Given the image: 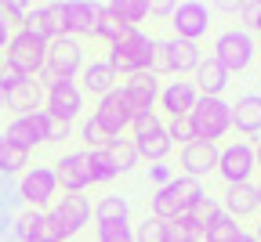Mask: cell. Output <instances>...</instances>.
<instances>
[{
	"mask_svg": "<svg viewBox=\"0 0 261 242\" xmlns=\"http://www.w3.org/2000/svg\"><path fill=\"white\" fill-rule=\"evenodd\" d=\"M189 130H192V141H211L218 145V137H225L232 130V105L225 98H203L196 101V109L185 116Z\"/></svg>",
	"mask_w": 261,
	"mask_h": 242,
	"instance_id": "obj_1",
	"label": "cell"
},
{
	"mask_svg": "<svg viewBox=\"0 0 261 242\" xmlns=\"http://www.w3.org/2000/svg\"><path fill=\"white\" fill-rule=\"evenodd\" d=\"M203 195H207V192H203V185L196 181V177H174L171 185L156 188L149 210H152L156 221H174V217H185Z\"/></svg>",
	"mask_w": 261,
	"mask_h": 242,
	"instance_id": "obj_2",
	"label": "cell"
},
{
	"mask_svg": "<svg viewBox=\"0 0 261 242\" xmlns=\"http://www.w3.org/2000/svg\"><path fill=\"white\" fill-rule=\"evenodd\" d=\"M76 73H84V51L73 37H62L47 44V65L37 73V83L47 90L62 80H76Z\"/></svg>",
	"mask_w": 261,
	"mask_h": 242,
	"instance_id": "obj_3",
	"label": "cell"
},
{
	"mask_svg": "<svg viewBox=\"0 0 261 242\" xmlns=\"http://www.w3.org/2000/svg\"><path fill=\"white\" fill-rule=\"evenodd\" d=\"M152 37L142 29H130L120 44L109 47V65L116 76H135V73H149V58H152Z\"/></svg>",
	"mask_w": 261,
	"mask_h": 242,
	"instance_id": "obj_4",
	"label": "cell"
},
{
	"mask_svg": "<svg viewBox=\"0 0 261 242\" xmlns=\"http://www.w3.org/2000/svg\"><path fill=\"white\" fill-rule=\"evenodd\" d=\"M130 130H135V152H138V159H149V163H163L167 159V152L174 148V141H171V134H167V127L160 123V116L156 112H149V116H138L135 123H130Z\"/></svg>",
	"mask_w": 261,
	"mask_h": 242,
	"instance_id": "obj_5",
	"label": "cell"
},
{
	"mask_svg": "<svg viewBox=\"0 0 261 242\" xmlns=\"http://www.w3.org/2000/svg\"><path fill=\"white\" fill-rule=\"evenodd\" d=\"M15 195H18V202L29 206V210H44L51 199H58V177H55V166H29L25 174L18 177Z\"/></svg>",
	"mask_w": 261,
	"mask_h": 242,
	"instance_id": "obj_6",
	"label": "cell"
},
{
	"mask_svg": "<svg viewBox=\"0 0 261 242\" xmlns=\"http://www.w3.org/2000/svg\"><path fill=\"white\" fill-rule=\"evenodd\" d=\"M4 62L15 65V69H22L25 76H37L40 69L47 65V44L40 37H33V33L18 29V33H11V44L4 51Z\"/></svg>",
	"mask_w": 261,
	"mask_h": 242,
	"instance_id": "obj_7",
	"label": "cell"
},
{
	"mask_svg": "<svg viewBox=\"0 0 261 242\" xmlns=\"http://www.w3.org/2000/svg\"><path fill=\"white\" fill-rule=\"evenodd\" d=\"M214 58L228 69V73H243L254 62V37L247 29H225L214 40Z\"/></svg>",
	"mask_w": 261,
	"mask_h": 242,
	"instance_id": "obj_8",
	"label": "cell"
},
{
	"mask_svg": "<svg viewBox=\"0 0 261 242\" xmlns=\"http://www.w3.org/2000/svg\"><path fill=\"white\" fill-rule=\"evenodd\" d=\"M91 119L102 127L109 137H120L130 123H135V112H130V101H127L123 87L109 90L106 98H98V109H94V116H91Z\"/></svg>",
	"mask_w": 261,
	"mask_h": 242,
	"instance_id": "obj_9",
	"label": "cell"
},
{
	"mask_svg": "<svg viewBox=\"0 0 261 242\" xmlns=\"http://www.w3.org/2000/svg\"><path fill=\"white\" fill-rule=\"evenodd\" d=\"M174 25V40H189V44H200L211 29V8L200 4V0H181L171 15Z\"/></svg>",
	"mask_w": 261,
	"mask_h": 242,
	"instance_id": "obj_10",
	"label": "cell"
},
{
	"mask_svg": "<svg viewBox=\"0 0 261 242\" xmlns=\"http://www.w3.org/2000/svg\"><path fill=\"white\" fill-rule=\"evenodd\" d=\"M254 170H257V159H254V145L250 141H232V145L221 148L218 174L225 177V185H247Z\"/></svg>",
	"mask_w": 261,
	"mask_h": 242,
	"instance_id": "obj_11",
	"label": "cell"
},
{
	"mask_svg": "<svg viewBox=\"0 0 261 242\" xmlns=\"http://www.w3.org/2000/svg\"><path fill=\"white\" fill-rule=\"evenodd\" d=\"M80 109H84V90H80L76 80H62V83H55V87L44 90V112H51V116H58L65 123H73L80 116Z\"/></svg>",
	"mask_w": 261,
	"mask_h": 242,
	"instance_id": "obj_12",
	"label": "cell"
},
{
	"mask_svg": "<svg viewBox=\"0 0 261 242\" xmlns=\"http://www.w3.org/2000/svg\"><path fill=\"white\" fill-rule=\"evenodd\" d=\"M123 94H127V101H130L135 119H138V116H149V112L156 109V101H160V80H156L152 73H135V76H127Z\"/></svg>",
	"mask_w": 261,
	"mask_h": 242,
	"instance_id": "obj_13",
	"label": "cell"
},
{
	"mask_svg": "<svg viewBox=\"0 0 261 242\" xmlns=\"http://www.w3.org/2000/svg\"><path fill=\"white\" fill-rule=\"evenodd\" d=\"M4 141L22 148V152H33L37 145H44V112H33V116H15L4 130Z\"/></svg>",
	"mask_w": 261,
	"mask_h": 242,
	"instance_id": "obj_14",
	"label": "cell"
},
{
	"mask_svg": "<svg viewBox=\"0 0 261 242\" xmlns=\"http://www.w3.org/2000/svg\"><path fill=\"white\" fill-rule=\"evenodd\" d=\"M55 177H58V188L65 192H84L91 188V159L87 152H69L55 163Z\"/></svg>",
	"mask_w": 261,
	"mask_h": 242,
	"instance_id": "obj_15",
	"label": "cell"
},
{
	"mask_svg": "<svg viewBox=\"0 0 261 242\" xmlns=\"http://www.w3.org/2000/svg\"><path fill=\"white\" fill-rule=\"evenodd\" d=\"M196 101H200V90L192 80H171L167 87H160V105L167 109L171 119H185L196 109Z\"/></svg>",
	"mask_w": 261,
	"mask_h": 242,
	"instance_id": "obj_16",
	"label": "cell"
},
{
	"mask_svg": "<svg viewBox=\"0 0 261 242\" xmlns=\"http://www.w3.org/2000/svg\"><path fill=\"white\" fill-rule=\"evenodd\" d=\"M98 8L102 4H87V0H65L62 4V22H65V37H94L98 29Z\"/></svg>",
	"mask_w": 261,
	"mask_h": 242,
	"instance_id": "obj_17",
	"label": "cell"
},
{
	"mask_svg": "<svg viewBox=\"0 0 261 242\" xmlns=\"http://www.w3.org/2000/svg\"><path fill=\"white\" fill-rule=\"evenodd\" d=\"M51 214L58 217V224L65 228V235H76L91 221V199L80 195V192H65V195H58V202H55Z\"/></svg>",
	"mask_w": 261,
	"mask_h": 242,
	"instance_id": "obj_18",
	"label": "cell"
},
{
	"mask_svg": "<svg viewBox=\"0 0 261 242\" xmlns=\"http://www.w3.org/2000/svg\"><path fill=\"white\" fill-rule=\"evenodd\" d=\"M218 156H221V148L218 145H211V141H192V145H185L181 148V166H185V177H207L211 170H218Z\"/></svg>",
	"mask_w": 261,
	"mask_h": 242,
	"instance_id": "obj_19",
	"label": "cell"
},
{
	"mask_svg": "<svg viewBox=\"0 0 261 242\" xmlns=\"http://www.w3.org/2000/svg\"><path fill=\"white\" fill-rule=\"evenodd\" d=\"M4 105H8L15 116H33V112H40V105H44V87L37 83V76H29V80H22L15 90L4 94Z\"/></svg>",
	"mask_w": 261,
	"mask_h": 242,
	"instance_id": "obj_20",
	"label": "cell"
},
{
	"mask_svg": "<svg viewBox=\"0 0 261 242\" xmlns=\"http://www.w3.org/2000/svg\"><path fill=\"white\" fill-rule=\"evenodd\" d=\"M228 76H232V73H228V69L211 54V58H203L200 62V69H196V90H200L203 98H221L225 94V87H228Z\"/></svg>",
	"mask_w": 261,
	"mask_h": 242,
	"instance_id": "obj_21",
	"label": "cell"
},
{
	"mask_svg": "<svg viewBox=\"0 0 261 242\" xmlns=\"http://www.w3.org/2000/svg\"><path fill=\"white\" fill-rule=\"evenodd\" d=\"M116 80L120 76L113 73L109 62H91V65H84V73H80V90L84 94H94V98H106L109 90L120 87Z\"/></svg>",
	"mask_w": 261,
	"mask_h": 242,
	"instance_id": "obj_22",
	"label": "cell"
},
{
	"mask_svg": "<svg viewBox=\"0 0 261 242\" xmlns=\"http://www.w3.org/2000/svg\"><path fill=\"white\" fill-rule=\"evenodd\" d=\"M221 210L228 214V217H250L254 210H257V192H254V185L247 181V185H225V192H221Z\"/></svg>",
	"mask_w": 261,
	"mask_h": 242,
	"instance_id": "obj_23",
	"label": "cell"
},
{
	"mask_svg": "<svg viewBox=\"0 0 261 242\" xmlns=\"http://www.w3.org/2000/svg\"><path fill=\"white\" fill-rule=\"evenodd\" d=\"M232 127L240 134H261V94H243L232 105Z\"/></svg>",
	"mask_w": 261,
	"mask_h": 242,
	"instance_id": "obj_24",
	"label": "cell"
},
{
	"mask_svg": "<svg viewBox=\"0 0 261 242\" xmlns=\"http://www.w3.org/2000/svg\"><path fill=\"white\" fill-rule=\"evenodd\" d=\"M127 33H130V25L116 15L113 4H102V8H98V29H94L98 40H106V44L113 47V44H120V40L127 37Z\"/></svg>",
	"mask_w": 261,
	"mask_h": 242,
	"instance_id": "obj_25",
	"label": "cell"
},
{
	"mask_svg": "<svg viewBox=\"0 0 261 242\" xmlns=\"http://www.w3.org/2000/svg\"><path fill=\"white\" fill-rule=\"evenodd\" d=\"M94 221L98 224H130V202L123 195H106L94 202Z\"/></svg>",
	"mask_w": 261,
	"mask_h": 242,
	"instance_id": "obj_26",
	"label": "cell"
},
{
	"mask_svg": "<svg viewBox=\"0 0 261 242\" xmlns=\"http://www.w3.org/2000/svg\"><path fill=\"white\" fill-rule=\"evenodd\" d=\"M171 54H174V73H196L203 62V51L200 44H189V40H171Z\"/></svg>",
	"mask_w": 261,
	"mask_h": 242,
	"instance_id": "obj_27",
	"label": "cell"
},
{
	"mask_svg": "<svg viewBox=\"0 0 261 242\" xmlns=\"http://www.w3.org/2000/svg\"><path fill=\"white\" fill-rule=\"evenodd\" d=\"M247 231H243V224L236 221V217H228V214H221L207 231H203V238L207 242H240Z\"/></svg>",
	"mask_w": 261,
	"mask_h": 242,
	"instance_id": "obj_28",
	"label": "cell"
},
{
	"mask_svg": "<svg viewBox=\"0 0 261 242\" xmlns=\"http://www.w3.org/2000/svg\"><path fill=\"white\" fill-rule=\"evenodd\" d=\"M163 224H167V242H200L203 238V228L196 224L189 214L174 217V221H163Z\"/></svg>",
	"mask_w": 261,
	"mask_h": 242,
	"instance_id": "obj_29",
	"label": "cell"
},
{
	"mask_svg": "<svg viewBox=\"0 0 261 242\" xmlns=\"http://www.w3.org/2000/svg\"><path fill=\"white\" fill-rule=\"evenodd\" d=\"M25 163H29V152L8 145L0 137V177H11V174H25Z\"/></svg>",
	"mask_w": 261,
	"mask_h": 242,
	"instance_id": "obj_30",
	"label": "cell"
},
{
	"mask_svg": "<svg viewBox=\"0 0 261 242\" xmlns=\"http://www.w3.org/2000/svg\"><path fill=\"white\" fill-rule=\"evenodd\" d=\"M87 159H91V185H109V181L120 177V170H116V163L109 159L106 148L102 152H87Z\"/></svg>",
	"mask_w": 261,
	"mask_h": 242,
	"instance_id": "obj_31",
	"label": "cell"
},
{
	"mask_svg": "<svg viewBox=\"0 0 261 242\" xmlns=\"http://www.w3.org/2000/svg\"><path fill=\"white\" fill-rule=\"evenodd\" d=\"M106 152H109V159L116 163L120 174H127V170L138 163V152H135V141H130V137H113Z\"/></svg>",
	"mask_w": 261,
	"mask_h": 242,
	"instance_id": "obj_32",
	"label": "cell"
},
{
	"mask_svg": "<svg viewBox=\"0 0 261 242\" xmlns=\"http://www.w3.org/2000/svg\"><path fill=\"white\" fill-rule=\"evenodd\" d=\"M22 29H25V33H33V37H40L44 44L58 40V37H55V29H51V18H47V4H44V8H33V11L25 15Z\"/></svg>",
	"mask_w": 261,
	"mask_h": 242,
	"instance_id": "obj_33",
	"label": "cell"
},
{
	"mask_svg": "<svg viewBox=\"0 0 261 242\" xmlns=\"http://www.w3.org/2000/svg\"><path fill=\"white\" fill-rule=\"evenodd\" d=\"M113 8L130 29H138V22H145L152 11V4H145V0H113Z\"/></svg>",
	"mask_w": 261,
	"mask_h": 242,
	"instance_id": "obj_34",
	"label": "cell"
},
{
	"mask_svg": "<svg viewBox=\"0 0 261 242\" xmlns=\"http://www.w3.org/2000/svg\"><path fill=\"white\" fill-rule=\"evenodd\" d=\"M221 214H225V210H221V202H218V199H211V195H203V199H200V202H196L192 210H189V217H192L196 224H200L203 231H207V228H211V224H214Z\"/></svg>",
	"mask_w": 261,
	"mask_h": 242,
	"instance_id": "obj_35",
	"label": "cell"
},
{
	"mask_svg": "<svg viewBox=\"0 0 261 242\" xmlns=\"http://www.w3.org/2000/svg\"><path fill=\"white\" fill-rule=\"evenodd\" d=\"M149 73L163 76V73H174V54H171V40H156L152 44V58H149Z\"/></svg>",
	"mask_w": 261,
	"mask_h": 242,
	"instance_id": "obj_36",
	"label": "cell"
},
{
	"mask_svg": "<svg viewBox=\"0 0 261 242\" xmlns=\"http://www.w3.org/2000/svg\"><path fill=\"white\" fill-rule=\"evenodd\" d=\"M135 242H167V224L156 221L152 214L135 228Z\"/></svg>",
	"mask_w": 261,
	"mask_h": 242,
	"instance_id": "obj_37",
	"label": "cell"
},
{
	"mask_svg": "<svg viewBox=\"0 0 261 242\" xmlns=\"http://www.w3.org/2000/svg\"><path fill=\"white\" fill-rule=\"evenodd\" d=\"M80 137L87 141V148H91V152H102V148H109V141H113V137H109L102 127H98L94 119H87V123L80 127Z\"/></svg>",
	"mask_w": 261,
	"mask_h": 242,
	"instance_id": "obj_38",
	"label": "cell"
},
{
	"mask_svg": "<svg viewBox=\"0 0 261 242\" xmlns=\"http://www.w3.org/2000/svg\"><path fill=\"white\" fill-rule=\"evenodd\" d=\"M98 242H135L130 224H98Z\"/></svg>",
	"mask_w": 261,
	"mask_h": 242,
	"instance_id": "obj_39",
	"label": "cell"
},
{
	"mask_svg": "<svg viewBox=\"0 0 261 242\" xmlns=\"http://www.w3.org/2000/svg\"><path fill=\"white\" fill-rule=\"evenodd\" d=\"M40 112H44V109H40ZM69 127H73V123H65V119L44 112V137H47V141H65V137H69Z\"/></svg>",
	"mask_w": 261,
	"mask_h": 242,
	"instance_id": "obj_40",
	"label": "cell"
},
{
	"mask_svg": "<svg viewBox=\"0 0 261 242\" xmlns=\"http://www.w3.org/2000/svg\"><path fill=\"white\" fill-rule=\"evenodd\" d=\"M25 15H29V8L25 4H18V0H0V18H4L8 25H22L25 22Z\"/></svg>",
	"mask_w": 261,
	"mask_h": 242,
	"instance_id": "obj_41",
	"label": "cell"
},
{
	"mask_svg": "<svg viewBox=\"0 0 261 242\" xmlns=\"http://www.w3.org/2000/svg\"><path fill=\"white\" fill-rule=\"evenodd\" d=\"M22 80H29V76L22 73V69H15V65H8V62H4V65H0V94H8V90H15V87H18Z\"/></svg>",
	"mask_w": 261,
	"mask_h": 242,
	"instance_id": "obj_42",
	"label": "cell"
},
{
	"mask_svg": "<svg viewBox=\"0 0 261 242\" xmlns=\"http://www.w3.org/2000/svg\"><path fill=\"white\" fill-rule=\"evenodd\" d=\"M163 127H167L171 141H178L181 148H185V145H192V130H189V119H171V123H163Z\"/></svg>",
	"mask_w": 261,
	"mask_h": 242,
	"instance_id": "obj_43",
	"label": "cell"
},
{
	"mask_svg": "<svg viewBox=\"0 0 261 242\" xmlns=\"http://www.w3.org/2000/svg\"><path fill=\"white\" fill-rule=\"evenodd\" d=\"M149 181H152L156 188L171 185V181H174V177H171V166H163V163H152V166H149Z\"/></svg>",
	"mask_w": 261,
	"mask_h": 242,
	"instance_id": "obj_44",
	"label": "cell"
},
{
	"mask_svg": "<svg viewBox=\"0 0 261 242\" xmlns=\"http://www.w3.org/2000/svg\"><path fill=\"white\" fill-rule=\"evenodd\" d=\"M240 15H243V22H247V33L257 25V15H261V4L257 0H247V4H240Z\"/></svg>",
	"mask_w": 261,
	"mask_h": 242,
	"instance_id": "obj_45",
	"label": "cell"
},
{
	"mask_svg": "<svg viewBox=\"0 0 261 242\" xmlns=\"http://www.w3.org/2000/svg\"><path fill=\"white\" fill-rule=\"evenodd\" d=\"M47 18H51V29H55V37L62 40V37H65V22H62V4H47Z\"/></svg>",
	"mask_w": 261,
	"mask_h": 242,
	"instance_id": "obj_46",
	"label": "cell"
},
{
	"mask_svg": "<svg viewBox=\"0 0 261 242\" xmlns=\"http://www.w3.org/2000/svg\"><path fill=\"white\" fill-rule=\"evenodd\" d=\"M11 33H15V29H11V25H8L4 18H0V54L8 51V44H11Z\"/></svg>",
	"mask_w": 261,
	"mask_h": 242,
	"instance_id": "obj_47",
	"label": "cell"
},
{
	"mask_svg": "<svg viewBox=\"0 0 261 242\" xmlns=\"http://www.w3.org/2000/svg\"><path fill=\"white\" fill-rule=\"evenodd\" d=\"M174 8H178V4H167V0H163V4H152V11H156V15H167V18L174 15Z\"/></svg>",
	"mask_w": 261,
	"mask_h": 242,
	"instance_id": "obj_48",
	"label": "cell"
},
{
	"mask_svg": "<svg viewBox=\"0 0 261 242\" xmlns=\"http://www.w3.org/2000/svg\"><path fill=\"white\" fill-rule=\"evenodd\" d=\"M254 159H257V166H261V141L254 145Z\"/></svg>",
	"mask_w": 261,
	"mask_h": 242,
	"instance_id": "obj_49",
	"label": "cell"
},
{
	"mask_svg": "<svg viewBox=\"0 0 261 242\" xmlns=\"http://www.w3.org/2000/svg\"><path fill=\"white\" fill-rule=\"evenodd\" d=\"M254 192H257V206H261V181H257V185H254Z\"/></svg>",
	"mask_w": 261,
	"mask_h": 242,
	"instance_id": "obj_50",
	"label": "cell"
},
{
	"mask_svg": "<svg viewBox=\"0 0 261 242\" xmlns=\"http://www.w3.org/2000/svg\"><path fill=\"white\" fill-rule=\"evenodd\" d=\"M240 242H257V238H254V235H243V238H240Z\"/></svg>",
	"mask_w": 261,
	"mask_h": 242,
	"instance_id": "obj_51",
	"label": "cell"
},
{
	"mask_svg": "<svg viewBox=\"0 0 261 242\" xmlns=\"http://www.w3.org/2000/svg\"><path fill=\"white\" fill-rule=\"evenodd\" d=\"M254 238H257V242H261V224H257V231H254Z\"/></svg>",
	"mask_w": 261,
	"mask_h": 242,
	"instance_id": "obj_52",
	"label": "cell"
},
{
	"mask_svg": "<svg viewBox=\"0 0 261 242\" xmlns=\"http://www.w3.org/2000/svg\"><path fill=\"white\" fill-rule=\"evenodd\" d=\"M254 29H257V33H261V15H257V25H254Z\"/></svg>",
	"mask_w": 261,
	"mask_h": 242,
	"instance_id": "obj_53",
	"label": "cell"
},
{
	"mask_svg": "<svg viewBox=\"0 0 261 242\" xmlns=\"http://www.w3.org/2000/svg\"><path fill=\"white\" fill-rule=\"evenodd\" d=\"M0 109H4V94H0Z\"/></svg>",
	"mask_w": 261,
	"mask_h": 242,
	"instance_id": "obj_54",
	"label": "cell"
},
{
	"mask_svg": "<svg viewBox=\"0 0 261 242\" xmlns=\"http://www.w3.org/2000/svg\"><path fill=\"white\" fill-rule=\"evenodd\" d=\"M0 137H4V134H0Z\"/></svg>",
	"mask_w": 261,
	"mask_h": 242,
	"instance_id": "obj_55",
	"label": "cell"
}]
</instances>
